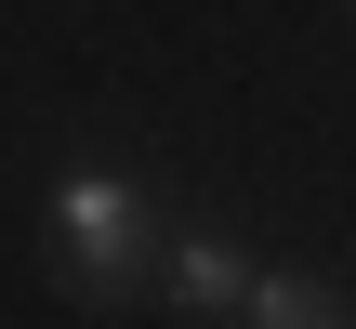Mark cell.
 Instances as JSON below:
<instances>
[{
	"label": "cell",
	"instance_id": "1",
	"mask_svg": "<svg viewBox=\"0 0 356 329\" xmlns=\"http://www.w3.org/2000/svg\"><path fill=\"white\" fill-rule=\"evenodd\" d=\"M53 237H66V277H79L92 303H119V290L145 277V198H132L119 171H66V185H53Z\"/></svg>",
	"mask_w": 356,
	"mask_h": 329
},
{
	"label": "cell",
	"instance_id": "2",
	"mask_svg": "<svg viewBox=\"0 0 356 329\" xmlns=\"http://www.w3.org/2000/svg\"><path fill=\"white\" fill-rule=\"evenodd\" d=\"M238 317H251V329H356V303H343V290H317V277H264Z\"/></svg>",
	"mask_w": 356,
	"mask_h": 329
},
{
	"label": "cell",
	"instance_id": "3",
	"mask_svg": "<svg viewBox=\"0 0 356 329\" xmlns=\"http://www.w3.org/2000/svg\"><path fill=\"white\" fill-rule=\"evenodd\" d=\"M172 290H185V303H251L264 277H251L225 237H185V251H172Z\"/></svg>",
	"mask_w": 356,
	"mask_h": 329
}]
</instances>
